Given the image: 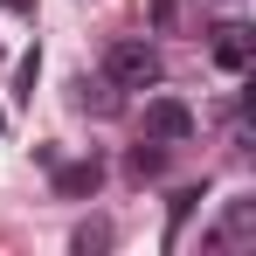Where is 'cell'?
<instances>
[{"mask_svg": "<svg viewBox=\"0 0 256 256\" xmlns=\"http://www.w3.org/2000/svg\"><path fill=\"white\" fill-rule=\"evenodd\" d=\"M104 84L111 90H152L160 84V48L146 42V35H118V42L104 48Z\"/></svg>", "mask_w": 256, "mask_h": 256, "instance_id": "obj_1", "label": "cell"}, {"mask_svg": "<svg viewBox=\"0 0 256 256\" xmlns=\"http://www.w3.org/2000/svg\"><path fill=\"white\" fill-rule=\"evenodd\" d=\"M146 138L187 146V138H194V111H187L180 97H146Z\"/></svg>", "mask_w": 256, "mask_h": 256, "instance_id": "obj_2", "label": "cell"}, {"mask_svg": "<svg viewBox=\"0 0 256 256\" xmlns=\"http://www.w3.org/2000/svg\"><path fill=\"white\" fill-rule=\"evenodd\" d=\"M208 242H214V250H250V242H256V201H250V194H236V201L222 208V222H214Z\"/></svg>", "mask_w": 256, "mask_h": 256, "instance_id": "obj_3", "label": "cell"}, {"mask_svg": "<svg viewBox=\"0 0 256 256\" xmlns=\"http://www.w3.org/2000/svg\"><path fill=\"white\" fill-rule=\"evenodd\" d=\"M214 62H222L228 76H242V70H250V21H236V14H228V21L214 28Z\"/></svg>", "mask_w": 256, "mask_h": 256, "instance_id": "obj_4", "label": "cell"}, {"mask_svg": "<svg viewBox=\"0 0 256 256\" xmlns=\"http://www.w3.org/2000/svg\"><path fill=\"white\" fill-rule=\"evenodd\" d=\"M104 187V160H70V166H56V194H70V201H84Z\"/></svg>", "mask_w": 256, "mask_h": 256, "instance_id": "obj_5", "label": "cell"}, {"mask_svg": "<svg viewBox=\"0 0 256 256\" xmlns=\"http://www.w3.org/2000/svg\"><path fill=\"white\" fill-rule=\"evenodd\" d=\"M125 173L132 180H160V173H166V146H160V138H138L125 152Z\"/></svg>", "mask_w": 256, "mask_h": 256, "instance_id": "obj_6", "label": "cell"}, {"mask_svg": "<svg viewBox=\"0 0 256 256\" xmlns=\"http://www.w3.org/2000/svg\"><path fill=\"white\" fill-rule=\"evenodd\" d=\"M70 242H76V250H104V242H111V228H104V222H84V228H76V236H70Z\"/></svg>", "mask_w": 256, "mask_h": 256, "instance_id": "obj_7", "label": "cell"}, {"mask_svg": "<svg viewBox=\"0 0 256 256\" xmlns=\"http://www.w3.org/2000/svg\"><path fill=\"white\" fill-rule=\"evenodd\" d=\"M194 208H201V187H180V194H173V228H180Z\"/></svg>", "mask_w": 256, "mask_h": 256, "instance_id": "obj_8", "label": "cell"}, {"mask_svg": "<svg viewBox=\"0 0 256 256\" xmlns=\"http://www.w3.org/2000/svg\"><path fill=\"white\" fill-rule=\"evenodd\" d=\"M173 14H180V0H152V21L160 28H173Z\"/></svg>", "mask_w": 256, "mask_h": 256, "instance_id": "obj_9", "label": "cell"}, {"mask_svg": "<svg viewBox=\"0 0 256 256\" xmlns=\"http://www.w3.org/2000/svg\"><path fill=\"white\" fill-rule=\"evenodd\" d=\"M214 7H242V0H214Z\"/></svg>", "mask_w": 256, "mask_h": 256, "instance_id": "obj_10", "label": "cell"}]
</instances>
